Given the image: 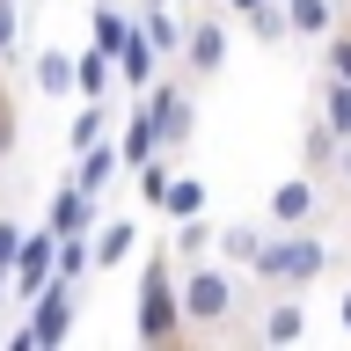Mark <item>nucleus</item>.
Instances as JSON below:
<instances>
[{
    "label": "nucleus",
    "instance_id": "f257e3e1",
    "mask_svg": "<svg viewBox=\"0 0 351 351\" xmlns=\"http://www.w3.org/2000/svg\"><path fill=\"white\" fill-rule=\"evenodd\" d=\"M249 300H263V285L234 271L227 256L183 263V307H191V337H241L249 329Z\"/></svg>",
    "mask_w": 351,
    "mask_h": 351
},
{
    "label": "nucleus",
    "instance_id": "f03ea898",
    "mask_svg": "<svg viewBox=\"0 0 351 351\" xmlns=\"http://www.w3.org/2000/svg\"><path fill=\"white\" fill-rule=\"evenodd\" d=\"M132 337H139V344H183V337H191V307H183V263H176L169 241H147V249H139Z\"/></svg>",
    "mask_w": 351,
    "mask_h": 351
},
{
    "label": "nucleus",
    "instance_id": "7ed1b4c3",
    "mask_svg": "<svg viewBox=\"0 0 351 351\" xmlns=\"http://www.w3.org/2000/svg\"><path fill=\"white\" fill-rule=\"evenodd\" d=\"M322 227L329 219H315V227H271V241H263V256H256L249 278H256L263 293H315L329 271H344V256L329 249Z\"/></svg>",
    "mask_w": 351,
    "mask_h": 351
},
{
    "label": "nucleus",
    "instance_id": "20e7f679",
    "mask_svg": "<svg viewBox=\"0 0 351 351\" xmlns=\"http://www.w3.org/2000/svg\"><path fill=\"white\" fill-rule=\"evenodd\" d=\"M197 95H205V88L191 81V73H183V66H161V81L147 88V95H139V103L154 110V125H161V147L176 154V161H183V147H191L197 139Z\"/></svg>",
    "mask_w": 351,
    "mask_h": 351
},
{
    "label": "nucleus",
    "instance_id": "39448f33",
    "mask_svg": "<svg viewBox=\"0 0 351 351\" xmlns=\"http://www.w3.org/2000/svg\"><path fill=\"white\" fill-rule=\"evenodd\" d=\"M337 213V191H329L322 169H293L271 183V197H263V219L271 227H315V219Z\"/></svg>",
    "mask_w": 351,
    "mask_h": 351
},
{
    "label": "nucleus",
    "instance_id": "423d86ee",
    "mask_svg": "<svg viewBox=\"0 0 351 351\" xmlns=\"http://www.w3.org/2000/svg\"><path fill=\"white\" fill-rule=\"evenodd\" d=\"M227 44H234V15L219 8V0H205V8H191V37H183V73H191L197 88H213L219 73H227Z\"/></svg>",
    "mask_w": 351,
    "mask_h": 351
},
{
    "label": "nucleus",
    "instance_id": "0eeeda50",
    "mask_svg": "<svg viewBox=\"0 0 351 351\" xmlns=\"http://www.w3.org/2000/svg\"><path fill=\"white\" fill-rule=\"evenodd\" d=\"M22 315H29V337H37V351H59L66 337L81 329V285H73V278H51L37 300L22 307Z\"/></svg>",
    "mask_w": 351,
    "mask_h": 351
},
{
    "label": "nucleus",
    "instance_id": "6e6552de",
    "mask_svg": "<svg viewBox=\"0 0 351 351\" xmlns=\"http://www.w3.org/2000/svg\"><path fill=\"white\" fill-rule=\"evenodd\" d=\"M51 278H59V234H51V227H29V241H22V256H15V271H8V300L29 307Z\"/></svg>",
    "mask_w": 351,
    "mask_h": 351
},
{
    "label": "nucleus",
    "instance_id": "1a4fd4ad",
    "mask_svg": "<svg viewBox=\"0 0 351 351\" xmlns=\"http://www.w3.org/2000/svg\"><path fill=\"white\" fill-rule=\"evenodd\" d=\"M44 227L51 234H95L103 227V197H88L73 176L66 183H51V197H44Z\"/></svg>",
    "mask_w": 351,
    "mask_h": 351
},
{
    "label": "nucleus",
    "instance_id": "9d476101",
    "mask_svg": "<svg viewBox=\"0 0 351 351\" xmlns=\"http://www.w3.org/2000/svg\"><path fill=\"white\" fill-rule=\"evenodd\" d=\"M249 337H256V344H300V337H307L300 293H263V307L249 315Z\"/></svg>",
    "mask_w": 351,
    "mask_h": 351
},
{
    "label": "nucleus",
    "instance_id": "9b49d317",
    "mask_svg": "<svg viewBox=\"0 0 351 351\" xmlns=\"http://www.w3.org/2000/svg\"><path fill=\"white\" fill-rule=\"evenodd\" d=\"M66 176H73V183H81L88 197H103L110 183L125 176V147H117V139H110V132H103L95 147H81V154H73V169H66Z\"/></svg>",
    "mask_w": 351,
    "mask_h": 351
},
{
    "label": "nucleus",
    "instance_id": "f8f14e48",
    "mask_svg": "<svg viewBox=\"0 0 351 351\" xmlns=\"http://www.w3.org/2000/svg\"><path fill=\"white\" fill-rule=\"evenodd\" d=\"M285 15H293V44L322 51V44H329V29L351 15V0H285Z\"/></svg>",
    "mask_w": 351,
    "mask_h": 351
},
{
    "label": "nucleus",
    "instance_id": "ddd939ff",
    "mask_svg": "<svg viewBox=\"0 0 351 351\" xmlns=\"http://www.w3.org/2000/svg\"><path fill=\"white\" fill-rule=\"evenodd\" d=\"M29 88H37V95H51V103L81 95V51H51V44H44L37 59H29Z\"/></svg>",
    "mask_w": 351,
    "mask_h": 351
},
{
    "label": "nucleus",
    "instance_id": "4468645a",
    "mask_svg": "<svg viewBox=\"0 0 351 351\" xmlns=\"http://www.w3.org/2000/svg\"><path fill=\"white\" fill-rule=\"evenodd\" d=\"M147 249V234H139V219H103L95 227V278H110V271H125L132 256Z\"/></svg>",
    "mask_w": 351,
    "mask_h": 351
},
{
    "label": "nucleus",
    "instance_id": "2eb2a0df",
    "mask_svg": "<svg viewBox=\"0 0 351 351\" xmlns=\"http://www.w3.org/2000/svg\"><path fill=\"white\" fill-rule=\"evenodd\" d=\"M263 241H271V219H227V227H219V256L234 263V271H256V256H263Z\"/></svg>",
    "mask_w": 351,
    "mask_h": 351
},
{
    "label": "nucleus",
    "instance_id": "dca6fc26",
    "mask_svg": "<svg viewBox=\"0 0 351 351\" xmlns=\"http://www.w3.org/2000/svg\"><path fill=\"white\" fill-rule=\"evenodd\" d=\"M132 22H139V8H125V0H95V15H88V44H103V51H125Z\"/></svg>",
    "mask_w": 351,
    "mask_h": 351
},
{
    "label": "nucleus",
    "instance_id": "f3484780",
    "mask_svg": "<svg viewBox=\"0 0 351 351\" xmlns=\"http://www.w3.org/2000/svg\"><path fill=\"white\" fill-rule=\"evenodd\" d=\"M125 81L117 73V51H103V44H88L81 51V103H110V88Z\"/></svg>",
    "mask_w": 351,
    "mask_h": 351
},
{
    "label": "nucleus",
    "instance_id": "a211bd4d",
    "mask_svg": "<svg viewBox=\"0 0 351 351\" xmlns=\"http://www.w3.org/2000/svg\"><path fill=\"white\" fill-rule=\"evenodd\" d=\"M169 249H176V263H197V256H219V227L205 213L197 219H176V234H169Z\"/></svg>",
    "mask_w": 351,
    "mask_h": 351
},
{
    "label": "nucleus",
    "instance_id": "6ab92c4d",
    "mask_svg": "<svg viewBox=\"0 0 351 351\" xmlns=\"http://www.w3.org/2000/svg\"><path fill=\"white\" fill-rule=\"evenodd\" d=\"M315 117H322L337 139H351V81H337V73H322V88H315Z\"/></svg>",
    "mask_w": 351,
    "mask_h": 351
},
{
    "label": "nucleus",
    "instance_id": "aec40b11",
    "mask_svg": "<svg viewBox=\"0 0 351 351\" xmlns=\"http://www.w3.org/2000/svg\"><path fill=\"white\" fill-rule=\"evenodd\" d=\"M241 29H249L256 44H271V51H278V44H293V15H285V0H263L256 15H241Z\"/></svg>",
    "mask_w": 351,
    "mask_h": 351
},
{
    "label": "nucleus",
    "instance_id": "412c9836",
    "mask_svg": "<svg viewBox=\"0 0 351 351\" xmlns=\"http://www.w3.org/2000/svg\"><path fill=\"white\" fill-rule=\"evenodd\" d=\"M197 213H205V183L176 169V176H169V191H161V219H197Z\"/></svg>",
    "mask_w": 351,
    "mask_h": 351
},
{
    "label": "nucleus",
    "instance_id": "4be33fe9",
    "mask_svg": "<svg viewBox=\"0 0 351 351\" xmlns=\"http://www.w3.org/2000/svg\"><path fill=\"white\" fill-rule=\"evenodd\" d=\"M22 147V103H15V88H8V66H0V169L15 161Z\"/></svg>",
    "mask_w": 351,
    "mask_h": 351
},
{
    "label": "nucleus",
    "instance_id": "5701e85b",
    "mask_svg": "<svg viewBox=\"0 0 351 351\" xmlns=\"http://www.w3.org/2000/svg\"><path fill=\"white\" fill-rule=\"evenodd\" d=\"M103 132H110V103H81V110H73V125H66V147L81 154V147H95Z\"/></svg>",
    "mask_w": 351,
    "mask_h": 351
},
{
    "label": "nucleus",
    "instance_id": "b1692460",
    "mask_svg": "<svg viewBox=\"0 0 351 351\" xmlns=\"http://www.w3.org/2000/svg\"><path fill=\"white\" fill-rule=\"evenodd\" d=\"M322 73H337V81H351V15L329 29V44H322Z\"/></svg>",
    "mask_w": 351,
    "mask_h": 351
},
{
    "label": "nucleus",
    "instance_id": "393cba45",
    "mask_svg": "<svg viewBox=\"0 0 351 351\" xmlns=\"http://www.w3.org/2000/svg\"><path fill=\"white\" fill-rule=\"evenodd\" d=\"M22 241H29V227H22V213H8V205H0V271H15Z\"/></svg>",
    "mask_w": 351,
    "mask_h": 351
},
{
    "label": "nucleus",
    "instance_id": "a878e982",
    "mask_svg": "<svg viewBox=\"0 0 351 351\" xmlns=\"http://www.w3.org/2000/svg\"><path fill=\"white\" fill-rule=\"evenodd\" d=\"M22 51V0H0V66Z\"/></svg>",
    "mask_w": 351,
    "mask_h": 351
},
{
    "label": "nucleus",
    "instance_id": "bb28decb",
    "mask_svg": "<svg viewBox=\"0 0 351 351\" xmlns=\"http://www.w3.org/2000/svg\"><path fill=\"white\" fill-rule=\"evenodd\" d=\"M329 191H337V205H351V139L337 147V161H329Z\"/></svg>",
    "mask_w": 351,
    "mask_h": 351
},
{
    "label": "nucleus",
    "instance_id": "cd10ccee",
    "mask_svg": "<svg viewBox=\"0 0 351 351\" xmlns=\"http://www.w3.org/2000/svg\"><path fill=\"white\" fill-rule=\"evenodd\" d=\"M337 329H344V337H351V285H344V293H337Z\"/></svg>",
    "mask_w": 351,
    "mask_h": 351
},
{
    "label": "nucleus",
    "instance_id": "c85d7f7f",
    "mask_svg": "<svg viewBox=\"0 0 351 351\" xmlns=\"http://www.w3.org/2000/svg\"><path fill=\"white\" fill-rule=\"evenodd\" d=\"M219 8H227V15H234V22H241V15H256L263 0H219Z\"/></svg>",
    "mask_w": 351,
    "mask_h": 351
}]
</instances>
